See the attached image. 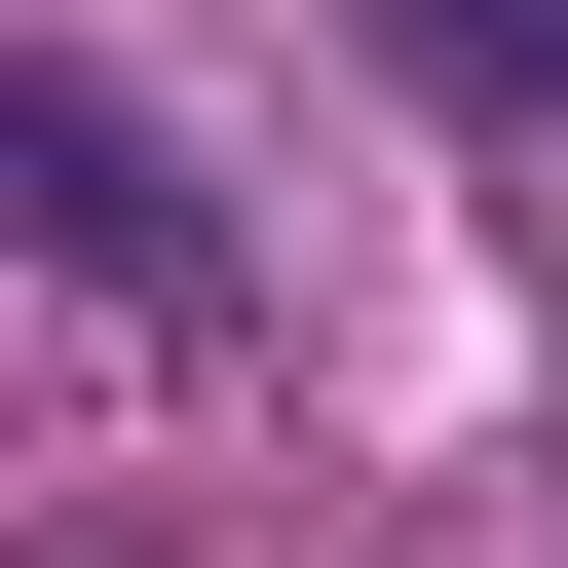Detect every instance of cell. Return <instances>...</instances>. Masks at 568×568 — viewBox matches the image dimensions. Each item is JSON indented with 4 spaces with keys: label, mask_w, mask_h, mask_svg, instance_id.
<instances>
[{
    "label": "cell",
    "mask_w": 568,
    "mask_h": 568,
    "mask_svg": "<svg viewBox=\"0 0 568 568\" xmlns=\"http://www.w3.org/2000/svg\"><path fill=\"white\" fill-rule=\"evenodd\" d=\"M0 227H39L114 342H227V190H190V152L114 114V77H39V39H0Z\"/></svg>",
    "instance_id": "cell-1"
},
{
    "label": "cell",
    "mask_w": 568,
    "mask_h": 568,
    "mask_svg": "<svg viewBox=\"0 0 568 568\" xmlns=\"http://www.w3.org/2000/svg\"><path fill=\"white\" fill-rule=\"evenodd\" d=\"M379 77L417 114H568V0H379Z\"/></svg>",
    "instance_id": "cell-2"
}]
</instances>
